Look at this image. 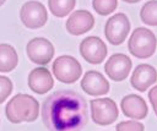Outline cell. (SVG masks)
<instances>
[{
    "instance_id": "cell-3",
    "label": "cell",
    "mask_w": 157,
    "mask_h": 131,
    "mask_svg": "<svg viewBox=\"0 0 157 131\" xmlns=\"http://www.w3.org/2000/svg\"><path fill=\"white\" fill-rule=\"evenodd\" d=\"M156 45H157L156 36L153 34V32H151L148 28L145 27H139L134 29L128 42L129 51L139 59L150 58L155 53Z\"/></svg>"
},
{
    "instance_id": "cell-18",
    "label": "cell",
    "mask_w": 157,
    "mask_h": 131,
    "mask_svg": "<svg viewBox=\"0 0 157 131\" xmlns=\"http://www.w3.org/2000/svg\"><path fill=\"white\" fill-rule=\"evenodd\" d=\"M140 18L145 24L157 26V0H150L141 7Z\"/></svg>"
},
{
    "instance_id": "cell-5",
    "label": "cell",
    "mask_w": 157,
    "mask_h": 131,
    "mask_svg": "<svg viewBox=\"0 0 157 131\" xmlns=\"http://www.w3.org/2000/svg\"><path fill=\"white\" fill-rule=\"evenodd\" d=\"M91 118L97 125H110L118 118V107L110 98H97L90 102Z\"/></svg>"
},
{
    "instance_id": "cell-19",
    "label": "cell",
    "mask_w": 157,
    "mask_h": 131,
    "mask_svg": "<svg viewBox=\"0 0 157 131\" xmlns=\"http://www.w3.org/2000/svg\"><path fill=\"white\" fill-rule=\"evenodd\" d=\"M118 6L117 0H92V7L98 15H110Z\"/></svg>"
},
{
    "instance_id": "cell-9",
    "label": "cell",
    "mask_w": 157,
    "mask_h": 131,
    "mask_svg": "<svg viewBox=\"0 0 157 131\" xmlns=\"http://www.w3.org/2000/svg\"><path fill=\"white\" fill-rule=\"evenodd\" d=\"M80 54L87 62L98 65L107 56V47L99 37H86L80 44Z\"/></svg>"
},
{
    "instance_id": "cell-2",
    "label": "cell",
    "mask_w": 157,
    "mask_h": 131,
    "mask_svg": "<svg viewBox=\"0 0 157 131\" xmlns=\"http://www.w3.org/2000/svg\"><path fill=\"white\" fill-rule=\"evenodd\" d=\"M5 114L12 124L31 122L39 115V103L29 94L18 93L13 95L5 108Z\"/></svg>"
},
{
    "instance_id": "cell-4",
    "label": "cell",
    "mask_w": 157,
    "mask_h": 131,
    "mask_svg": "<svg viewBox=\"0 0 157 131\" xmlns=\"http://www.w3.org/2000/svg\"><path fill=\"white\" fill-rule=\"evenodd\" d=\"M53 73L63 83H74L81 77L82 66L74 56L61 55L53 62Z\"/></svg>"
},
{
    "instance_id": "cell-6",
    "label": "cell",
    "mask_w": 157,
    "mask_h": 131,
    "mask_svg": "<svg viewBox=\"0 0 157 131\" xmlns=\"http://www.w3.org/2000/svg\"><path fill=\"white\" fill-rule=\"evenodd\" d=\"M20 18L27 28L31 29L40 28L45 24L48 20L47 9L42 2L37 0L27 1L22 5L20 10Z\"/></svg>"
},
{
    "instance_id": "cell-11",
    "label": "cell",
    "mask_w": 157,
    "mask_h": 131,
    "mask_svg": "<svg viewBox=\"0 0 157 131\" xmlns=\"http://www.w3.org/2000/svg\"><path fill=\"white\" fill-rule=\"evenodd\" d=\"M66 31L72 36H80L91 31L94 26V17L87 10L72 12L66 21Z\"/></svg>"
},
{
    "instance_id": "cell-16",
    "label": "cell",
    "mask_w": 157,
    "mask_h": 131,
    "mask_svg": "<svg viewBox=\"0 0 157 131\" xmlns=\"http://www.w3.org/2000/svg\"><path fill=\"white\" fill-rule=\"evenodd\" d=\"M18 62V56L15 48L10 44H0V72L12 71Z\"/></svg>"
},
{
    "instance_id": "cell-23",
    "label": "cell",
    "mask_w": 157,
    "mask_h": 131,
    "mask_svg": "<svg viewBox=\"0 0 157 131\" xmlns=\"http://www.w3.org/2000/svg\"><path fill=\"white\" fill-rule=\"evenodd\" d=\"M123 1H125L128 4H135V2H139L140 0H123Z\"/></svg>"
},
{
    "instance_id": "cell-8",
    "label": "cell",
    "mask_w": 157,
    "mask_h": 131,
    "mask_svg": "<svg viewBox=\"0 0 157 131\" xmlns=\"http://www.w3.org/2000/svg\"><path fill=\"white\" fill-rule=\"evenodd\" d=\"M28 59L38 65H47L54 56V45L43 37H36L27 43L26 47Z\"/></svg>"
},
{
    "instance_id": "cell-22",
    "label": "cell",
    "mask_w": 157,
    "mask_h": 131,
    "mask_svg": "<svg viewBox=\"0 0 157 131\" xmlns=\"http://www.w3.org/2000/svg\"><path fill=\"white\" fill-rule=\"evenodd\" d=\"M148 99H150V103L153 108V111L157 116V86H153L150 92H148Z\"/></svg>"
},
{
    "instance_id": "cell-20",
    "label": "cell",
    "mask_w": 157,
    "mask_h": 131,
    "mask_svg": "<svg viewBox=\"0 0 157 131\" xmlns=\"http://www.w3.org/2000/svg\"><path fill=\"white\" fill-rule=\"evenodd\" d=\"M12 88H13V84L11 80L6 76L0 75V103L5 102L6 98L12 93Z\"/></svg>"
},
{
    "instance_id": "cell-15",
    "label": "cell",
    "mask_w": 157,
    "mask_h": 131,
    "mask_svg": "<svg viewBox=\"0 0 157 131\" xmlns=\"http://www.w3.org/2000/svg\"><path fill=\"white\" fill-rule=\"evenodd\" d=\"M120 108H121L124 115H126L131 119H136V120L144 119L148 113L146 102L144 100V98H141L137 94L125 95L120 102Z\"/></svg>"
},
{
    "instance_id": "cell-7",
    "label": "cell",
    "mask_w": 157,
    "mask_h": 131,
    "mask_svg": "<svg viewBox=\"0 0 157 131\" xmlns=\"http://www.w3.org/2000/svg\"><path fill=\"white\" fill-rule=\"evenodd\" d=\"M130 32V21L126 15L119 12L108 18L104 26V36L113 45L121 44Z\"/></svg>"
},
{
    "instance_id": "cell-13",
    "label": "cell",
    "mask_w": 157,
    "mask_h": 131,
    "mask_svg": "<svg viewBox=\"0 0 157 131\" xmlns=\"http://www.w3.org/2000/svg\"><path fill=\"white\" fill-rule=\"evenodd\" d=\"M81 88L90 95H103L109 92V83L98 71H87L81 80Z\"/></svg>"
},
{
    "instance_id": "cell-14",
    "label": "cell",
    "mask_w": 157,
    "mask_h": 131,
    "mask_svg": "<svg viewBox=\"0 0 157 131\" xmlns=\"http://www.w3.org/2000/svg\"><path fill=\"white\" fill-rule=\"evenodd\" d=\"M54 86L52 73L45 67H36L28 75V87L38 94L48 93Z\"/></svg>"
},
{
    "instance_id": "cell-10",
    "label": "cell",
    "mask_w": 157,
    "mask_h": 131,
    "mask_svg": "<svg viewBox=\"0 0 157 131\" xmlns=\"http://www.w3.org/2000/svg\"><path fill=\"white\" fill-rule=\"evenodd\" d=\"M131 60L125 54H113L104 65V71L108 77L113 81H123L128 77L131 70Z\"/></svg>"
},
{
    "instance_id": "cell-17",
    "label": "cell",
    "mask_w": 157,
    "mask_h": 131,
    "mask_svg": "<svg viewBox=\"0 0 157 131\" xmlns=\"http://www.w3.org/2000/svg\"><path fill=\"white\" fill-rule=\"evenodd\" d=\"M76 0H48V6L55 17H64L69 15L75 7Z\"/></svg>"
},
{
    "instance_id": "cell-21",
    "label": "cell",
    "mask_w": 157,
    "mask_h": 131,
    "mask_svg": "<svg viewBox=\"0 0 157 131\" xmlns=\"http://www.w3.org/2000/svg\"><path fill=\"white\" fill-rule=\"evenodd\" d=\"M115 130L117 131H145V127H144V125L141 122L129 120V121L119 122L117 125Z\"/></svg>"
},
{
    "instance_id": "cell-24",
    "label": "cell",
    "mask_w": 157,
    "mask_h": 131,
    "mask_svg": "<svg viewBox=\"0 0 157 131\" xmlns=\"http://www.w3.org/2000/svg\"><path fill=\"white\" fill-rule=\"evenodd\" d=\"M5 1H6V0H0V6H1V5H2Z\"/></svg>"
},
{
    "instance_id": "cell-1",
    "label": "cell",
    "mask_w": 157,
    "mask_h": 131,
    "mask_svg": "<svg viewBox=\"0 0 157 131\" xmlns=\"http://www.w3.org/2000/svg\"><path fill=\"white\" fill-rule=\"evenodd\" d=\"M42 120L49 131H81L88 121L87 103L75 91H56L44 100Z\"/></svg>"
},
{
    "instance_id": "cell-12",
    "label": "cell",
    "mask_w": 157,
    "mask_h": 131,
    "mask_svg": "<svg viewBox=\"0 0 157 131\" xmlns=\"http://www.w3.org/2000/svg\"><path fill=\"white\" fill-rule=\"evenodd\" d=\"M156 81H157V71L153 66L147 64L137 65L130 78L131 86L139 92H145L150 86L156 83Z\"/></svg>"
}]
</instances>
